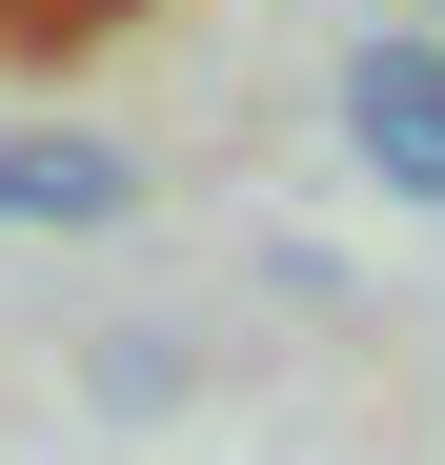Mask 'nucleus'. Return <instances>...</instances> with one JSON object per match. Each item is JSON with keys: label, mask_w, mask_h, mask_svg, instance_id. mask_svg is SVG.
Returning a JSON list of instances; mask_svg holds the SVG:
<instances>
[{"label": "nucleus", "mask_w": 445, "mask_h": 465, "mask_svg": "<svg viewBox=\"0 0 445 465\" xmlns=\"http://www.w3.org/2000/svg\"><path fill=\"white\" fill-rule=\"evenodd\" d=\"M344 142H364V183L445 203V41H364L344 61Z\"/></svg>", "instance_id": "nucleus-1"}, {"label": "nucleus", "mask_w": 445, "mask_h": 465, "mask_svg": "<svg viewBox=\"0 0 445 465\" xmlns=\"http://www.w3.org/2000/svg\"><path fill=\"white\" fill-rule=\"evenodd\" d=\"M122 203H142V163H122V142H82V122L0 142V223H122Z\"/></svg>", "instance_id": "nucleus-2"}, {"label": "nucleus", "mask_w": 445, "mask_h": 465, "mask_svg": "<svg viewBox=\"0 0 445 465\" xmlns=\"http://www.w3.org/2000/svg\"><path fill=\"white\" fill-rule=\"evenodd\" d=\"M122 0H0V41H102Z\"/></svg>", "instance_id": "nucleus-3"}]
</instances>
